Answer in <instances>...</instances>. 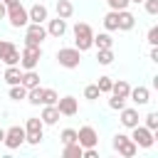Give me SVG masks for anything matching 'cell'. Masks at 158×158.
Instances as JSON below:
<instances>
[{
	"label": "cell",
	"mask_w": 158,
	"mask_h": 158,
	"mask_svg": "<svg viewBox=\"0 0 158 158\" xmlns=\"http://www.w3.org/2000/svg\"><path fill=\"white\" fill-rule=\"evenodd\" d=\"M74 47L79 52H86L89 47H94V32L86 22H77L74 25Z\"/></svg>",
	"instance_id": "obj_1"
},
{
	"label": "cell",
	"mask_w": 158,
	"mask_h": 158,
	"mask_svg": "<svg viewBox=\"0 0 158 158\" xmlns=\"http://www.w3.org/2000/svg\"><path fill=\"white\" fill-rule=\"evenodd\" d=\"M42 59V47L40 44H25V49L20 52V64L22 69H35Z\"/></svg>",
	"instance_id": "obj_2"
},
{
	"label": "cell",
	"mask_w": 158,
	"mask_h": 158,
	"mask_svg": "<svg viewBox=\"0 0 158 158\" xmlns=\"http://www.w3.org/2000/svg\"><path fill=\"white\" fill-rule=\"evenodd\" d=\"M57 62H59V67H64V69H77L79 62H81V52H79L77 47H62V49L57 52Z\"/></svg>",
	"instance_id": "obj_3"
},
{
	"label": "cell",
	"mask_w": 158,
	"mask_h": 158,
	"mask_svg": "<svg viewBox=\"0 0 158 158\" xmlns=\"http://www.w3.org/2000/svg\"><path fill=\"white\" fill-rule=\"evenodd\" d=\"M44 123H42V118H27V123H25V143H30V146H37L44 136Z\"/></svg>",
	"instance_id": "obj_4"
},
{
	"label": "cell",
	"mask_w": 158,
	"mask_h": 158,
	"mask_svg": "<svg viewBox=\"0 0 158 158\" xmlns=\"http://www.w3.org/2000/svg\"><path fill=\"white\" fill-rule=\"evenodd\" d=\"M131 131H133V133H131V141H133L138 148H151V146L156 143V133H153L151 128H146V126L138 123V126H133Z\"/></svg>",
	"instance_id": "obj_5"
},
{
	"label": "cell",
	"mask_w": 158,
	"mask_h": 158,
	"mask_svg": "<svg viewBox=\"0 0 158 158\" xmlns=\"http://www.w3.org/2000/svg\"><path fill=\"white\" fill-rule=\"evenodd\" d=\"M114 148L118 151V156L123 158H133L138 153V146L131 141V136H123V133H116L114 136Z\"/></svg>",
	"instance_id": "obj_6"
},
{
	"label": "cell",
	"mask_w": 158,
	"mask_h": 158,
	"mask_svg": "<svg viewBox=\"0 0 158 158\" xmlns=\"http://www.w3.org/2000/svg\"><path fill=\"white\" fill-rule=\"evenodd\" d=\"M5 17L10 20V25H12V27H25V25L30 22V17H27V10L22 7V2L7 5V15H5Z\"/></svg>",
	"instance_id": "obj_7"
},
{
	"label": "cell",
	"mask_w": 158,
	"mask_h": 158,
	"mask_svg": "<svg viewBox=\"0 0 158 158\" xmlns=\"http://www.w3.org/2000/svg\"><path fill=\"white\" fill-rule=\"evenodd\" d=\"M47 37V27H42L40 22H27V32H25V44H42Z\"/></svg>",
	"instance_id": "obj_8"
},
{
	"label": "cell",
	"mask_w": 158,
	"mask_h": 158,
	"mask_svg": "<svg viewBox=\"0 0 158 158\" xmlns=\"http://www.w3.org/2000/svg\"><path fill=\"white\" fill-rule=\"evenodd\" d=\"M2 143H5L10 151L20 148V146L25 143V128H22V126H10V128L5 131V138H2Z\"/></svg>",
	"instance_id": "obj_9"
},
{
	"label": "cell",
	"mask_w": 158,
	"mask_h": 158,
	"mask_svg": "<svg viewBox=\"0 0 158 158\" xmlns=\"http://www.w3.org/2000/svg\"><path fill=\"white\" fill-rule=\"evenodd\" d=\"M77 143H79L81 148H94V146L99 143L96 128H94V126H81V128L77 131Z\"/></svg>",
	"instance_id": "obj_10"
},
{
	"label": "cell",
	"mask_w": 158,
	"mask_h": 158,
	"mask_svg": "<svg viewBox=\"0 0 158 158\" xmlns=\"http://www.w3.org/2000/svg\"><path fill=\"white\" fill-rule=\"evenodd\" d=\"M0 59H2L7 67H12V64H20V49H17L12 42H7V40H0Z\"/></svg>",
	"instance_id": "obj_11"
},
{
	"label": "cell",
	"mask_w": 158,
	"mask_h": 158,
	"mask_svg": "<svg viewBox=\"0 0 158 158\" xmlns=\"http://www.w3.org/2000/svg\"><path fill=\"white\" fill-rule=\"evenodd\" d=\"M57 111H59V116H74L77 111H79V104H77V99L74 96H62V99H57Z\"/></svg>",
	"instance_id": "obj_12"
},
{
	"label": "cell",
	"mask_w": 158,
	"mask_h": 158,
	"mask_svg": "<svg viewBox=\"0 0 158 158\" xmlns=\"http://www.w3.org/2000/svg\"><path fill=\"white\" fill-rule=\"evenodd\" d=\"M128 99H131L136 106H143V104H148V101H151V91H148L146 86H136V89H131V91H128Z\"/></svg>",
	"instance_id": "obj_13"
},
{
	"label": "cell",
	"mask_w": 158,
	"mask_h": 158,
	"mask_svg": "<svg viewBox=\"0 0 158 158\" xmlns=\"http://www.w3.org/2000/svg\"><path fill=\"white\" fill-rule=\"evenodd\" d=\"M59 121V111L54 104H44V111H42V123L44 126H54Z\"/></svg>",
	"instance_id": "obj_14"
},
{
	"label": "cell",
	"mask_w": 158,
	"mask_h": 158,
	"mask_svg": "<svg viewBox=\"0 0 158 158\" xmlns=\"http://www.w3.org/2000/svg\"><path fill=\"white\" fill-rule=\"evenodd\" d=\"M121 123L126 126V128H133V126H138V109H121Z\"/></svg>",
	"instance_id": "obj_15"
},
{
	"label": "cell",
	"mask_w": 158,
	"mask_h": 158,
	"mask_svg": "<svg viewBox=\"0 0 158 158\" xmlns=\"http://www.w3.org/2000/svg\"><path fill=\"white\" fill-rule=\"evenodd\" d=\"M27 17H30V22H40V25H42V22L47 20V7L37 2V5H32V7L27 10Z\"/></svg>",
	"instance_id": "obj_16"
},
{
	"label": "cell",
	"mask_w": 158,
	"mask_h": 158,
	"mask_svg": "<svg viewBox=\"0 0 158 158\" xmlns=\"http://www.w3.org/2000/svg\"><path fill=\"white\" fill-rule=\"evenodd\" d=\"M64 32H67V20H62V17L49 20V25H47V35H52V37H62Z\"/></svg>",
	"instance_id": "obj_17"
},
{
	"label": "cell",
	"mask_w": 158,
	"mask_h": 158,
	"mask_svg": "<svg viewBox=\"0 0 158 158\" xmlns=\"http://www.w3.org/2000/svg\"><path fill=\"white\" fill-rule=\"evenodd\" d=\"M128 91H131V84L128 81H123V79H118V81H114L111 84V96H118V99H128Z\"/></svg>",
	"instance_id": "obj_18"
},
{
	"label": "cell",
	"mask_w": 158,
	"mask_h": 158,
	"mask_svg": "<svg viewBox=\"0 0 158 158\" xmlns=\"http://www.w3.org/2000/svg\"><path fill=\"white\" fill-rule=\"evenodd\" d=\"M54 10H57V17H62V20H69V17L74 15V5H72L69 0H57Z\"/></svg>",
	"instance_id": "obj_19"
},
{
	"label": "cell",
	"mask_w": 158,
	"mask_h": 158,
	"mask_svg": "<svg viewBox=\"0 0 158 158\" xmlns=\"http://www.w3.org/2000/svg\"><path fill=\"white\" fill-rule=\"evenodd\" d=\"M133 25H136V17L128 10H118V30L128 32V30H133Z\"/></svg>",
	"instance_id": "obj_20"
},
{
	"label": "cell",
	"mask_w": 158,
	"mask_h": 158,
	"mask_svg": "<svg viewBox=\"0 0 158 158\" xmlns=\"http://www.w3.org/2000/svg\"><path fill=\"white\" fill-rule=\"evenodd\" d=\"M25 89H32V86H40V74L35 69H25L22 72V81H20Z\"/></svg>",
	"instance_id": "obj_21"
},
{
	"label": "cell",
	"mask_w": 158,
	"mask_h": 158,
	"mask_svg": "<svg viewBox=\"0 0 158 158\" xmlns=\"http://www.w3.org/2000/svg\"><path fill=\"white\" fill-rule=\"evenodd\" d=\"M94 47H96V49H111V47H114L111 35H109V32H99V35H94Z\"/></svg>",
	"instance_id": "obj_22"
},
{
	"label": "cell",
	"mask_w": 158,
	"mask_h": 158,
	"mask_svg": "<svg viewBox=\"0 0 158 158\" xmlns=\"http://www.w3.org/2000/svg\"><path fill=\"white\" fill-rule=\"evenodd\" d=\"M2 79H5V81H7L10 86H12V84H20V81H22V72H20V67H17V64L7 67V69H5V77H2Z\"/></svg>",
	"instance_id": "obj_23"
},
{
	"label": "cell",
	"mask_w": 158,
	"mask_h": 158,
	"mask_svg": "<svg viewBox=\"0 0 158 158\" xmlns=\"http://www.w3.org/2000/svg\"><path fill=\"white\" fill-rule=\"evenodd\" d=\"M104 27H106V32L118 30V10H109V12L104 15Z\"/></svg>",
	"instance_id": "obj_24"
},
{
	"label": "cell",
	"mask_w": 158,
	"mask_h": 158,
	"mask_svg": "<svg viewBox=\"0 0 158 158\" xmlns=\"http://www.w3.org/2000/svg\"><path fill=\"white\" fill-rule=\"evenodd\" d=\"M30 104H35V106H40L42 104V86H32V89H27V96H25Z\"/></svg>",
	"instance_id": "obj_25"
},
{
	"label": "cell",
	"mask_w": 158,
	"mask_h": 158,
	"mask_svg": "<svg viewBox=\"0 0 158 158\" xmlns=\"http://www.w3.org/2000/svg\"><path fill=\"white\" fill-rule=\"evenodd\" d=\"M81 151H84V148H81L77 141H74V143H67V146H64V158H81Z\"/></svg>",
	"instance_id": "obj_26"
},
{
	"label": "cell",
	"mask_w": 158,
	"mask_h": 158,
	"mask_svg": "<svg viewBox=\"0 0 158 158\" xmlns=\"http://www.w3.org/2000/svg\"><path fill=\"white\" fill-rule=\"evenodd\" d=\"M25 96H27V89H25L22 84H12V86H10V99L20 101V99H25Z\"/></svg>",
	"instance_id": "obj_27"
},
{
	"label": "cell",
	"mask_w": 158,
	"mask_h": 158,
	"mask_svg": "<svg viewBox=\"0 0 158 158\" xmlns=\"http://www.w3.org/2000/svg\"><path fill=\"white\" fill-rule=\"evenodd\" d=\"M96 59H99V64H104V67H109V64L114 62V52H111V49H99V54H96Z\"/></svg>",
	"instance_id": "obj_28"
},
{
	"label": "cell",
	"mask_w": 158,
	"mask_h": 158,
	"mask_svg": "<svg viewBox=\"0 0 158 158\" xmlns=\"http://www.w3.org/2000/svg\"><path fill=\"white\" fill-rule=\"evenodd\" d=\"M57 99H59V94L54 89H42V106L44 104H57Z\"/></svg>",
	"instance_id": "obj_29"
},
{
	"label": "cell",
	"mask_w": 158,
	"mask_h": 158,
	"mask_svg": "<svg viewBox=\"0 0 158 158\" xmlns=\"http://www.w3.org/2000/svg\"><path fill=\"white\" fill-rule=\"evenodd\" d=\"M111 84H114L111 77H99V81H96V86H99L101 94H109V91H111Z\"/></svg>",
	"instance_id": "obj_30"
},
{
	"label": "cell",
	"mask_w": 158,
	"mask_h": 158,
	"mask_svg": "<svg viewBox=\"0 0 158 158\" xmlns=\"http://www.w3.org/2000/svg\"><path fill=\"white\" fill-rule=\"evenodd\" d=\"M99 96H101V91H99V86H96V84H89V86L84 89V99L94 101V99H99Z\"/></svg>",
	"instance_id": "obj_31"
},
{
	"label": "cell",
	"mask_w": 158,
	"mask_h": 158,
	"mask_svg": "<svg viewBox=\"0 0 158 158\" xmlns=\"http://www.w3.org/2000/svg\"><path fill=\"white\" fill-rule=\"evenodd\" d=\"M146 128H151L153 133L158 131V114H156V111H151V114L146 116Z\"/></svg>",
	"instance_id": "obj_32"
},
{
	"label": "cell",
	"mask_w": 158,
	"mask_h": 158,
	"mask_svg": "<svg viewBox=\"0 0 158 158\" xmlns=\"http://www.w3.org/2000/svg\"><path fill=\"white\" fill-rule=\"evenodd\" d=\"M59 138H62V143H64V146H67V143H74V141H77V131H74V128H64Z\"/></svg>",
	"instance_id": "obj_33"
},
{
	"label": "cell",
	"mask_w": 158,
	"mask_h": 158,
	"mask_svg": "<svg viewBox=\"0 0 158 158\" xmlns=\"http://www.w3.org/2000/svg\"><path fill=\"white\" fill-rule=\"evenodd\" d=\"M126 106V99H118V96H111L109 99V109H114V111H121Z\"/></svg>",
	"instance_id": "obj_34"
},
{
	"label": "cell",
	"mask_w": 158,
	"mask_h": 158,
	"mask_svg": "<svg viewBox=\"0 0 158 158\" xmlns=\"http://www.w3.org/2000/svg\"><path fill=\"white\" fill-rule=\"evenodd\" d=\"M106 5L111 10H126L128 7V0H106Z\"/></svg>",
	"instance_id": "obj_35"
},
{
	"label": "cell",
	"mask_w": 158,
	"mask_h": 158,
	"mask_svg": "<svg viewBox=\"0 0 158 158\" xmlns=\"http://www.w3.org/2000/svg\"><path fill=\"white\" fill-rule=\"evenodd\" d=\"M146 40H148V44H151V47H156V44H158V27H151V30H148V35H146Z\"/></svg>",
	"instance_id": "obj_36"
},
{
	"label": "cell",
	"mask_w": 158,
	"mask_h": 158,
	"mask_svg": "<svg viewBox=\"0 0 158 158\" xmlns=\"http://www.w3.org/2000/svg\"><path fill=\"white\" fill-rule=\"evenodd\" d=\"M143 5L148 15H158V0H143Z\"/></svg>",
	"instance_id": "obj_37"
},
{
	"label": "cell",
	"mask_w": 158,
	"mask_h": 158,
	"mask_svg": "<svg viewBox=\"0 0 158 158\" xmlns=\"http://www.w3.org/2000/svg\"><path fill=\"white\" fill-rule=\"evenodd\" d=\"M81 156H84V158H99V151H96V146H94V148H84Z\"/></svg>",
	"instance_id": "obj_38"
},
{
	"label": "cell",
	"mask_w": 158,
	"mask_h": 158,
	"mask_svg": "<svg viewBox=\"0 0 158 158\" xmlns=\"http://www.w3.org/2000/svg\"><path fill=\"white\" fill-rule=\"evenodd\" d=\"M5 15H7V5L0 0V20H5Z\"/></svg>",
	"instance_id": "obj_39"
},
{
	"label": "cell",
	"mask_w": 158,
	"mask_h": 158,
	"mask_svg": "<svg viewBox=\"0 0 158 158\" xmlns=\"http://www.w3.org/2000/svg\"><path fill=\"white\" fill-rule=\"evenodd\" d=\"M151 62H158V44L151 49Z\"/></svg>",
	"instance_id": "obj_40"
},
{
	"label": "cell",
	"mask_w": 158,
	"mask_h": 158,
	"mask_svg": "<svg viewBox=\"0 0 158 158\" xmlns=\"http://www.w3.org/2000/svg\"><path fill=\"white\" fill-rule=\"evenodd\" d=\"M5 5H15V2H20V0H2Z\"/></svg>",
	"instance_id": "obj_41"
},
{
	"label": "cell",
	"mask_w": 158,
	"mask_h": 158,
	"mask_svg": "<svg viewBox=\"0 0 158 158\" xmlns=\"http://www.w3.org/2000/svg\"><path fill=\"white\" fill-rule=\"evenodd\" d=\"M2 138H5V128H0V143H2Z\"/></svg>",
	"instance_id": "obj_42"
},
{
	"label": "cell",
	"mask_w": 158,
	"mask_h": 158,
	"mask_svg": "<svg viewBox=\"0 0 158 158\" xmlns=\"http://www.w3.org/2000/svg\"><path fill=\"white\" fill-rule=\"evenodd\" d=\"M128 2H136V5H138V2H143V0H128Z\"/></svg>",
	"instance_id": "obj_43"
}]
</instances>
